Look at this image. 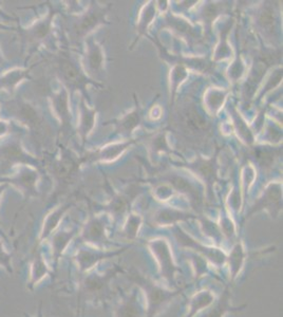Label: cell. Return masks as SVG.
Returning <instances> with one entry per match:
<instances>
[{"label":"cell","instance_id":"52a82bcc","mask_svg":"<svg viewBox=\"0 0 283 317\" xmlns=\"http://www.w3.org/2000/svg\"><path fill=\"white\" fill-rule=\"evenodd\" d=\"M195 171L198 172L201 176H203L204 179H206L207 182H212L215 180L216 172L214 168V163H212V160L202 161L201 163H196Z\"/></svg>","mask_w":283,"mask_h":317},{"label":"cell","instance_id":"7a4b0ae2","mask_svg":"<svg viewBox=\"0 0 283 317\" xmlns=\"http://www.w3.org/2000/svg\"><path fill=\"white\" fill-rule=\"evenodd\" d=\"M60 71L64 80L70 85V86L84 89L86 85L88 84L87 79H86L85 75L80 71V69L69 59H62L60 61Z\"/></svg>","mask_w":283,"mask_h":317},{"label":"cell","instance_id":"8fae6325","mask_svg":"<svg viewBox=\"0 0 283 317\" xmlns=\"http://www.w3.org/2000/svg\"><path fill=\"white\" fill-rule=\"evenodd\" d=\"M12 257L11 254L6 252V250L3 247L2 241H0V268L5 269L9 273H13V268H12Z\"/></svg>","mask_w":283,"mask_h":317},{"label":"cell","instance_id":"277c9868","mask_svg":"<svg viewBox=\"0 0 283 317\" xmlns=\"http://www.w3.org/2000/svg\"><path fill=\"white\" fill-rule=\"evenodd\" d=\"M141 122V112L139 109L133 110L131 113H128L126 117L117 122V130L122 134H130Z\"/></svg>","mask_w":283,"mask_h":317},{"label":"cell","instance_id":"8992f818","mask_svg":"<svg viewBox=\"0 0 283 317\" xmlns=\"http://www.w3.org/2000/svg\"><path fill=\"white\" fill-rule=\"evenodd\" d=\"M46 273L47 268L42 257L39 255H36L33 258L32 268H31V282H32V284L37 283L44 277V275H46Z\"/></svg>","mask_w":283,"mask_h":317},{"label":"cell","instance_id":"5bb4252c","mask_svg":"<svg viewBox=\"0 0 283 317\" xmlns=\"http://www.w3.org/2000/svg\"><path fill=\"white\" fill-rule=\"evenodd\" d=\"M2 189H3V187H0V195H1V192H2Z\"/></svg>","mask_w":283,"mask_h":317},{"label":"cell","instance_id":"4fadbf2b","mask_svg":"<svg viewBox=\"0 0 283 317\" xmlns=\"http://www.w3.org/2000/svg\"><path fill=\"white\" fill-rule=\"evenodd\" d=\"M257 159L260 161L261 165H269L274 162V152L269 150H259L257 153Z\"/></svg>","mask_w":283,"mask_h":317},{"label":"cell","instance_id":"5b68a950","mask_svg":"<svg viewBox=\"0 0 283 317\" xmlns=\"http://www.w3.org/2000/svg\"><path fill=\"white\" fill-rule=\"evenodd\" d=\"M88 64L92 70H98L103 64V51L96 44L91 43L89 45Z\"/></svg>","mask_w":283,"mask_h":317},{"label":"cell","instance_id":"6da1fadb","mask_svg":"<svg viewBox=\"0 0 283 317\" xmlns=\"http://www.w3.org/2000/svg\"><path fill=\"white\" fill-rule=\"evenodd\" d=\"M181 125L190 135H200L209 129L208 121L203 117L194 106H188L181 114Z\"/></svg>","mask_w":283,"mask_h":317},{"label":"cell","instance_id":"9c48e42d","mask_svg":"<svg viewBox=\"0 0 283 317\" xmlns=\"http://www.w3.org/2000/svg\"><path fill=\"white\" fill-rule=\"evenodd\" d=\"M83 107V120H82V134L84 135V136L87 135L90 129L93 126V123H94V111L89 110L88 108H86L85 104H82Z\"/></svg>","mask_w":283,"mask_h":317},{"label":"cell","instance_id":"ba28073f","mask_svg":"<svg viewBox=\"0 0 283 317\" xmlns=\"http://www.w3.org/2000/svg\"><path fill=\"white\" fill-rule=\"evenodd\" d=\"M235 118H234V121H235V126L236 128H237L238 130V133L240 134V136L243 138V140L246 141V143H251L253 142V135H251L250 133V130L248 129V127L245 125V123L244 121H243L241 119L240 115L235 111Z\"/></svg>","mask_w":283,"mask_h":317},{"label":"cell","instance_id":"9a60e30c","mask_svg":"<svg viewBox=\"0 0 283 317\" xmlns=\"http://www.w3.org/2000/svg\"><path fill=\"white\" fill-rule=\"evenodd\" d=\"M27 317H30V316H28V315H27ZM38 317H42V314H41V313H39V316H38Z\"/></svg>","mask_w":283,"mask_h":317},{"label":"cell","instance_id":"7c38bea8","mask_svg":"<svg viewBox=\"0 0 283 317\" xmlns=\"http://www.w3.org/2000/svg\"><path fill=\"white\" fill-rule=\"evenodd\" d=\"M259 22H260L262 28H265L267 31H272L274 29V14L271 9H265L263 12H261Z\"/></svg>","mask_w":283,"mask_h":317},{"label":"cell","instance_id":"30bf717a","mask_svg":"<svg viewBox=\"0 0 283 317\" xmlns=\"http://www.w3.org/2000/svg\"><path fill=\"white\" fill-rule=\"evenodd\" d=\"M129 146V143H125V144H119V145H113L111 147H106L103 151L100 152V158L103 160H111L116 158V156H119L120 152H122L124 149L127 148Z\"/></svg>","mask_w":283,"mask_h":317},{"label":"cell","instance_id":"3957f363","mask_svg":"<svg viewBox=\"0 0 283 317\" xmlns=\"http://www.w3.org/2000/svg\"><path fill=\"white\" fill-rule=\"evenodd\" d=\"M106 15V10H91L88 12L85 16L82 18V20L78 24L76 31L77 33L80 34H85L91 31L93 28H95L98 24L104 21V17Z\"/></svg>","mask_w":283,"mask_h":317}]
</instances>
